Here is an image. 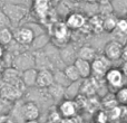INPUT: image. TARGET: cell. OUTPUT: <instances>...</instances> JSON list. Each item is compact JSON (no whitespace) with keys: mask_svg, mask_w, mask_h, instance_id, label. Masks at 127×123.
<instances>
[{"mask_svg":"<svg viewBox=\"0 0 127 123\" xmlns=\"http://www.w3.org/2000/svg\"><path fill=\"white\" fill-rule=\"evenodd\" d=\"M104 81H105L106 86L110 91V93H115L119 88L125 86L127 83V79L122 72L121 67H110L108 72L106 73Z\"/></svg>","mask_w":127,"mask_h":123,"instance_id":"1","label":"cell"},{"mask_svg":"<svg viewBox=\"0 0 127 123\" xmlns=\"http://www.w3.org/2000/svg\"><path fill=\"white\" fill-rule=\"evenodd\" d=\"M2 10L9 18L11 24H18L28 15V8L24 4H15V3H4Z\"/></svg>","mask_w":127,"mask_h":123,"instance_id":"2","label":"cell"},{"mask_svg":"<svg viewBox=\"0 0 127 123\" xmlns=\"http://www.w3.org/2000/svg\"><path fill=\"white\" fill-rule=\"evenodd\" d=\"M112 67V62L105 55H97L92 62V76L96 79H104L106 73Z\"/></svg>","mask_w":127,"mask_h":123,"instance_id":"3","label":"cell"},{"mask_svg":"<svg viewBox=\"0 0 127 123\" xmlns=\"http://www.w3.org/2000/svg\"><path fill=\"white\" fill-rule=\"evenodd\" d=\"M12 67L17 68L20 72L27 70L29 68H35L36 67V57L35 54L31 52H21L20 54H17L13 58Z\"/></svg>","mask_w":127,"mask_h":123,"instance_id":"4","label":"cell"},{"mask_svg":"<svg viewBox=\"0 0 127 123\" xmlns=\"http://www.w3.org/2000/svg\"><path fill=\"white\" fill-rule=\"evenodd\" d=\"M36 38V33L30 26L18 27L13 30V40L21 46H29Z\"/></svg>","mask_w":127,"mask_h":123,"instance_id":"5","label":"cell"},{"mask_svg":"<svg viewBox=\"0 0 127 123\" xmlns=\"http://www.w3.org/2000/svg\"><path fill=\"white\" fill-rule=\"evenodd\" d=\"M57 110L63 118L76 117L77 111H78V104H77L76 100L63 99L60 103L58 104Z\"/></svg>","mask_w":127,"mask_h":123,"instance_id":"6","label":"cell"},{"mask_svg":"<svg viewBox=\"0 0 127 123\" xmlns=\"http://www.w3.org/2000/svg\"><path fill=\"white\" fill-rule=\"evenodd\" d=\"M123 46L124 45H122L121 43H118L115 39L109 40V42H107L105 44V46H104V55L110 62L121 60Z\"/></svg>","mask_w":127,"mask_h":123,"instance_id":"7","label":"cell"},{"mask_svg":"<svg viewBox=\"0 0 127 123\" xmlns=\"http://www.w3.org/2000/svg\"><path fill=\"white\" fill-rule=\"evenodd\" d=\"M21 115L25 121H32L38 120L40 115V109L38 104L33 101L25 102L21 105Z\"/></svg>","mask_w":127,"mask_h":123,"instance_id":"8","label":"cell"},{"mask_svg":"<svg viewBox=\"0 0 127 123\" xmlns=\"http://www.w3.org/2000/svg\"><path fill=\"white\" fill-rule=\"evenodd\" d=\"M65 22L69 30H79L86 26L87 18L81 12H71L67 16Z\"/></svg>","mask_w":127,"mask_h":123,"instance_id":"9","label":"cell"},{"mask_svg":"<svg viewBox=\"0 0 127 123\" xmlns=\"http://www.w3.org/2000/svg\"><path fill=\"white\" fill-rule=\"evenodd\" d=\"M22 95H24V92L20 91L17 86L12 85V84L4 83L2 85V87L0 88V96L12 102V103L15 101H17V100H19Z\"/></svg>","mask_w":127,"mask_h":123,"instance_id":"10","label":"cell"},{"mask_svg":"<svg viewBox=\"0 0 127 123\" xmlns=\"http://www.w3.org/2000/svg\"><path fill=\"white\" fill-rule=\"evenodd\" d=\"M55 83L54 72L51 69H38L36 86L39 88H48L51 84Z\"/></svg>","mask_w":127,"mask_h":123,"instance_id":"11","label":"cell"},{"mask_svg":"<svg viewBox=\"0 0 127 123\" xmlns=\"http://www.w3.org/2000/svg\"><path fill=\"white\" fill-rule=\"evenodd\" d=\"M74 65L76 66L77 70L79 72V75L83 79L92 77V63L88 61L81 60V58H76L74 62Z\"/></svg>","mask_w":127,"mask_h":123,"instance_id":"12","label":"cell"},{"mask_svg":"<svg viewBox=\"0 0 127 123\" xmlns=\"http://www.w3.org/2000/svg\"><path fill=\"white\" fill-rule=\"evenodd\" d=\"M37 75L38 69L37 68H29L27 70H24L21 73V79L25 83L27 87H33L36 86V82H37Z\"/></svg>","mask_w":127,"mask_h":123,"instance_id":"13","label":"cell"},{"mask_svg":"<svg viewBox=\"0 0 127 123\" xmlns=\"http://www.w3.org/2000/svg\"><path fill=\"white\" fill-rule=\"evenodd\" d=\"M96 56H97L96 49L93 46H88V45L81 46L80 48L78 49V52H77V58H81V60L88 61V62H90V63L95 60Z\"/></svg>","mask_w":127,"mask_h":123,"instance_id":"14","label":"cell"},{"mask_svg":"<svg viewBox=\"0 0 127 123\" xmlns=\"http://www.w3.org/2000/svg\"><path fill=\"white\" fill-rule=\"evenodd\" d=\"M33 10L40 18L46 17L50 8V0H32Z\"/></svg>","mask_w":127,"mask_h":123,"instance_id":"15","label":"cell"},{"mask_svg":"<svg viewBox=\"0 0 127 123\" xmlns=\"http://www.w3.org/2000/svg\"><path fill=\"white\" fill-rule=\"evenodd\" d=\"M81 79L77 82H71L65 90V97L70 100H76V97L80 94Z\"/></svg>","mask_w":127,"mask_h":123,"instance_id":"16","label":"cell"},{"mask_svg":"<svg viewBox=\"0 0 127 123\" xmlns=\"http://www.w3.org/2000/svg\"><path fill=\"white\" fill-rule=\"evenodd\" d=\"M47 92H48V95L54 100H62L65 97V90L66 87L59 85L57 83H54L49 86L48 88H46Z\"/></svg>","mask_w":127,"mask_h":123,"instance_id":"17","label":"cell"},{"mask_svg":"<svg viewBox=\"0 0 127 123\" xmlns=\"http://www.w3.org/2000/svg\"><path fill=\"white\" fill-rule=\"evenodd\" d=\"M118 18L114 15H108L103 18V29L106 33H114L116 29V24Z\"/></svg>","mask_w":127,"mask_h":123,"instance_id":"18","label":"cell"},{"mask_svg":"<svg viewBox=\"0 0 127 123\" xmlns=\"http://www.w3.org/2000/svg\"><path fill=\"white\" fill-rule=\"evenodd\" d=\"M63 70H64V73H65L66 77H67L70 82H77V81H80L81 79L80 75H79V72L77 70L76 66H75L74 64L66 65Z\"/></svg>","mask_w":127,"mask_h":123,"instance_id":"19","label":"cell"},{"mask_svg":"<svg viewBox=\"0 0 127 123\" xmlns=\"http://www.w3.org/2000/svg\"><path fill=\"white\" fill-rule=\"evenodd\" d=\"M13 40V31L10 27H3L0 28V44L3 46H8Z\"/></svg>","mask_w":127,"mask_h":123,"instance_id":"20","label":"cell"},{"mask_svg":"<svg viewBox=\"0 0 127 123\" xmlns=\"http://www.w3.org/2000/svg\"><path fill=\"white\" fill-rule=\"evenodd\" d=\"M54 79H55V83L59 84V85L64 86V87H67V86L71 83V82L66 77L65 73H64V70H62V69H56L55 72H54Z\"/></svg>","mask_w":127,"mask_h":123,"instance_id":"21","label":"cell"},{"mask_svg":"<svg viewBox=\"0 0 127 123\" xmlns=\"http://www.w3.org/2000/svg\"><path fill=\"white\" fill-rule=\"evenodd\" d=\"M90 29L95 33H101L104 31L103 29V18L101 16H93V18H90L89 20Z\"/></svg>","mask_w":127,"mask_h":123,"instance_id":"22","label":"cell"},{"mask_svg":"<svg viewBox=\"0 0 127 123\" xmlns=\"http://www.w3.org/2000/svg\"><path fill=\"white\" fill-rule=\"evenodd\" d=\"M115 97L117 100V103L119 105H123V106H127V85L123 86L122 88H119L118 91L114 93Z\"/></svg>","mask_w":127,"mask_h":123,"instance_id":"23","label":"cell"},{"mask_svg":"<svg viewBox=\"0 0 127 123\" xmlns=\"http://www.w3.org/2000/svg\"><path fill=\"white\" fill-rule=\"evenodd\" d=\"M115 33H118L124 36H127V19L125 17H121L117 19Z\"/></svg>","mask_w":127,"mask_h":123,"instance_id":"24","label":"cell"},{"mask_svg":"<svg viewBox=\"0 0 127 123\" xmlns=\"http://www.w3.org/2000/svg\"><path fill=\"white\" fill-rule=\"evenodd\" d=\"M11 104L12 102L0 96V114H8L11 110Z\"/></svg>","mask_w":127,"mask_h":123,"instance_id":"25","label":"cell"},{"mask_svg":"<svg viewBox=\"0 0 127 123\" xmlns=\"http://www.w3.org/2000/svg\"><path fill=\"white\" fill-rule=\"evenodd\" d=\"M11 22L9 20V18L7 17V15L4 13V11L2 10V8L0 9V28L3 27H10Z\"/></svg>","mask_w":127,"mask_h":123,"instance_id":"26","label":"cell"},{"mask_svg":"<svg viewBox=\"0 0 127 123\" xmlns=\"http://www.w3.org/2000/svg\"><path fill=\"white\" fill-rule=\"evenodd\" d=\"M59 123H78L76 117H70V118H63Z\"/></svg>","mask_w":127,"mask_h":123,"instance_id":"27","label":"cell"},{"mask_svg":"<svg viewBox=\"0 0 127 123\" xmlns=\"http://www.w3.org/2000/svg\"><path fill=\"white\" fill-rule=\"evenodd\" d=\"M121 60L123 62H127V44L123 46L122 49V55H121Z\"/></svg>","mask_w":127,"mask_h":123,"instance_id":"28","label":"cell"},{"mask_svg":"<svg viewBox=\"0 0 127 123\" xmlns=\"http://www.w3.org/2000/svg\"><path fill=\"white\" fill-rule=\"evenodd\" d=\"M6 3H15V4H26V0H3Z\"/></svg>","mask_w":127,"mask_h":123,"instance_id":"29","label":"cell"},{"mask_svg":"<svg viewBox=\"0 0 127 123\" xmlns=\"http://www.w3.org/2000/svg\"><path fill=\"white\" fill-rule=\"evenodd\" d=\"M121 69H122V72H123V74L125 75V77H126V79H127V62H124V63L122 64Z\"/></svg>","mask_w":127,"mask_h":123,"instance_id":"30","label":"cell"},{"mask_svg":"<svg viewBox=\"0 0 127 123\" xmlns=\"http://www.w3.org/2000/svg\"><path fill=\"white\" fill-rule=\"evenodd\" d=\"M4 54H6V48H4L3 45L0 44V61L2 60V57L4 56Z\"/></svg>","mask_w":127,"mask_h":123,"instance_id":"31","label":"cell"},{"mask_svg":"<svg viewBox=\"0 0 127 123\" xmlns=\"http://www.w3.org/2000/svg\"><path fill=\"white\" fill-rule=\"evenodd\" d=\"M97 2L99 4H106V3H110L112 0H97Z\"/></svg>","mask_w":127,"mask_h":123,"instance_id":"32","label":"cell"},{"mask_svg":"<svg viewBox=\"0 0 127 123\" xmlns=\"http://www.w3.org/2000/svg\"><path fill=\"white\" fill-rule=\"evenodd\" d=\"M3 70H4V66H3V64L1 63V61H0V76H1V74L3 73Z\"/></svg>","mask_w":127,"mask_h":123,"instance_id":"33","label":"cell"},{"mask_svg":"<svg viewBox=\"0 0 127 123\" xmlns=\"http://www.w3.org/2000/svg\"><path fill=\"white\" fill-rule=\"evenodd\" d=\"M25 123H38L37 120H32V121H25Z\"/></svg>","mask_w":127,"mask_h":123,"instance_id":"34","label":"cell"},{"mask_svg":"<svg viewBox=\"0 0 127 123\" xmlns=\"http://www.w3.org/2000/svg\"><path fill=\"white\" fill-rule=\"evenodd\" d=\"M3 4H4V1H3V0H0V9L3 7Z\"/></svg>","mask_w":127,"mask_h":123,"instance_id":"35","label":"cell"},{"mask_svg":"<svg viewBox=\"0 0 127 123\" xmlns=\"http://www.w3.org/2000/svg\"><path fill=\"white\" fill-rule=\"evenodd\" d=\"M88 2H97V0H87Z\"/></svg>","mask_w":127,"mask_h":123,"instance_id":"36","label":"cell"},{"mask_svg":"<svg viewBox=\"0 0 127 123\" xmlns=\"http://www.w3.org/2000/svg\"><path fill=\"white\" fill-rule=\"evenodd\" d=\"M125 18L127 19V9H126V11H125Z\"/></svg>","mask_w":127,"mask_h":123,"instance_id":"37","label":"cell"},{"mask_svg":"<svg viewBox=\"0 0 127 123\" xmlns=\"http://www.w3.org/2000/svg\"><path fill=\"white\" fill-rule=\"evenodd\" d=\"M72 1H75V2H79V1H81V0H72Z\"/></svg>","mask_w":127,"mask_h":123,"instance_id":"38","label":"cell"}]
</instances>
